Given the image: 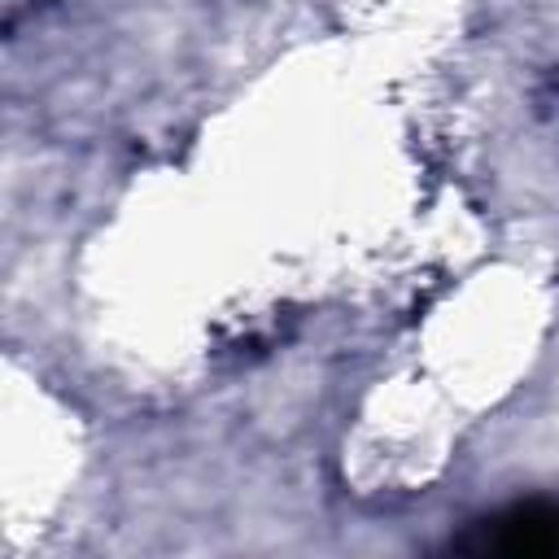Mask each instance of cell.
Listing matches in <instances>:
<instances>
[{
  "label": "cell",
  "mask_w": 559,
  "mask_h": 559,
  "mask_svg": "<svg viewBox=\"0 0 559 559\" xmlns=\"http://www.w3.org/2000/svg\"><path fill=\"white\" fill-rule=\"evenodd\" d=\"M454 550L467 555H511V559H550L559 555V498H524L507 502L480 520H467Z\"/></svg>",
  "instance_id": "obj_1"
}]
</instances>
